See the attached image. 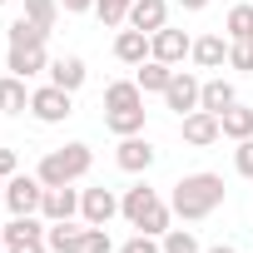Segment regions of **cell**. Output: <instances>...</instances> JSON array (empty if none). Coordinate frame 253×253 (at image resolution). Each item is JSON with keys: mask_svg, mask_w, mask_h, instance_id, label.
Instances as JSON below:
<instances>
[{"mask_svg": "<svg viewBox=\"0 0 253 253\" xmlns=\"http://www.w3.org/2000/svg\"><path fill=\"white\" fill-rule=\"evenodd\" d=\"M223 30H228V40H253V5H233Z\"/></svg>", "mask_w": 253, "mask_h": 253, "instance_id": "obj_26", "label": "cell"}, {"mask_svg": "<svg viewBox=\"0 0 253 253\" xmlns=\"http://www.w3.org/2000/svg\"><path fill=\"white\" fill-rule=\"evenodd\" d=\"M139 104H144L139 80H114V84L104 89V109H139Z\"/></svg>", "mask_w": 253, "mask_h": 253, "instance_id": "obj_20", "label": "cell"}, {"mask_svg": "<svg viewBox=\"0 0 253 253\" xmlns=\"http://www.w3.org/2000/svg\"><path fill=\"white\" fill-rule=\"evenodd\" d=\"M119 253H164V243H154V233H134Z\"/></svg>", "mask_w": 253, "mask_h": 253, "instance_id": "obj_31", "label": "cell"}, {"mask_svg": "<svg viewBox=\"0 0 253 253\" xmlns=\"http://www.w3.org/2000/svg\"><path fill=\"white\" fill-rule=\"evenodd\" d=\"M30 109V89H25V80L20 75H0V114H25Z\"/></svg>", "mask_w": 253, "mask_h": 253, "instance_id": "obj_17", "label": "cell"}, {"mask_svg": "<svg viewBox=\"0 0 253 253\" xmlns=\"http://www.w3.org/2000/svg\"><path fill=\"white\" fill-rule=\"evenodd\" d=\"M114 60H119V65H144V60H149V35L134 30V25L119 30V35H114Z\"/></svg>", "mask_w": 253, "mask_h": 253, "instance_id": "obj_16", "label": "cell"}, {"mask_svg": "<svg viewBox=\"0 0 253 253\" xmlns=\"http://www.w3.org/2000/svg\"><path fill=\"white\" fill-rule=\"evenodd\" d=\"M30 114H35L40 124H65V119L75 114V94L60 89V84H45V89L30 94Z\"/></svg>", "mask_w": 253, "mask_h": 253, "instance_id": "obj_6", "label": "cell"}, {"mask_svg": "<svg viewBox=\"0 0 253 253\" xmlns=\"http://www.w3.org/2000/svg\"><path fill=\"white\" fill-rule=\"evenodd\" d=\"M199 94H204V84H199L194 75L174 70V80H169V89H164V104L184 119V114H194V109H199Z\"/></svg>", "mask_w": 253, "mask_h": 253, "instance_id": "obj_10", "label": "cell"}, {"mask_svg": "<svg viewBox=\"0 0 253 253\" xmlns=\"http://www.w3.org/2000/svg\"><path fill=\"white\" fill-rule=\"evenodd\" d=\"M159 243H164V253H204V248H199V238H194L189 228H169Z\"/></svg>", "mask_w": 253, "mask_h": 253, "instance_id": "obj_28", "label": "cell"}, {"mask_svg": "<svg viewBox=\"0 0 253 253\" xmlns=\"http://www.w3.org/2000/svg\"><path fill=\"white\" fill-rule=\"evenodd\" d=\"M119 213L129 218L139 233H154V238H164V233H169V218H174V209H169L149 184H134L129 194H124V199H119Z\"/></svg>", "mask_w": 253, "mask_h": 253, "instance_id": "obj_3", "label": "cell"}, {"mask_svg": "<svg viewBox=\"0 0 253 253\" xmlns=\"http://www.w3.org/2000/svg\"><path fill=\"white\" fill-rule=\"evenodd\" d=\"M0 243H5V253H50L45 243V223L35 213H15L5 223V233H0Z\"/></svg>", "mask_w": 253, "mask_h": 253, "instance_id": "obj_5", "label": "cell"}, {"mask_svg": "<svg viewBox=\"0 0 253 253\" xmlns=\"http://www.w3.org/2000/svg\"><path fill=\"white\" fill-rule=\"evenodd\" d=\"M89 164H94V154H89V144H65V149H50L45 159H40V184L45 189H65V184H75V179H84L89 174Z\"/></svg>", "mask_w": 253, "mask_h": 253, "instance_id": "obj_4", "label": "cell"}, {"mask_svg": "<svg viewBox=\"0 0 253 253\" xmlns=\"http://www.w3.org/2000/svg\"><path fill=\"white\" fill-rule=\"evenodd\" d=\"M50 84H60V89H80L84 84V60L80 55H60V60H50Z\"/></svg>", "mask_w": 253, "mask_h": 253, "instance_id": "obj_18", "label": "cell"}, {"mask_svg": "<svg viewBox=\"0 0 253 253\" xmlns=\"http://www.w3.org/2000/svg\"><path fill=\"white\" fill-rule=\"evenodd\" d=\"M5 40H10V55H5V70H10V75L30 80V75L50 70V60H45V40H50V30H40L35 20L20 15V20L5 30Z\"/></svg>", "mask_w": 253, "mask_h": 253, "instance_id": "obj_2", "label": "cell"}, {"mask_svg": "<svg viewBox=\"0 0 253 253\" xmlns=\"http://www.w3.org/2000/svg\"><path fill=\"white\" fill-rule=\"evenodd\" d=\"M15 174V149H0V179Z\"/></svg>", "mask_w": 253, "mask_h": 253, "instance_id": "obj_33", "label": "cell"}, {"mask_svg": "<svg viewBox=\"0 0 253 253\" xmlns=\"http://www.w3.org/2000/svg\"><path fill=\"white\" fill-rule=\"evenodd\" d=\"M169 80H174V65H164V60H154V55L139 65V89H144V94H164Z\"/></svg>", "mask_w": 253, "mask_h": 253, "instance_id": "obj_22", "label": "cell"}, {"mask_svg": "<svg viewBox=\"0 0 253 253\" xmlns=\"http://www.w3.org/2000/svg\"><path fill=\"white\" fill-rule=\"evenodd\" d=\"M84 238H89V223L80 228L75 218H65V223H50V228H45L50 253H84Z\"/></svg>", "mask_w": 253, "mask_h": 253, "instance_id": "obj_13", "label": "cell"}, {"mask_svg": "<svg viewBox=\"0 0 253 253\" xmlns=\"http://www.w3.org/2000/svg\"><path fill=\"white\" fill-rule=\"evenodd\" d=\"M60 5H65L70 15H80V10H94V0H60Z\"/></svg>", "mask_w": 253, "mask_h": 253, "instance_id": "obj_34", "label": "cell"}, {"mask_svg": "<svg viewBox=\"0 0 253 253\" xmlns=\"http://www.w3.org/2000/svg\"><path fill=\"white\" fill-rule=\"evenodd\" d=\"M114 164H119L124 174H144V169L154 164V144H149V139H139V134H124V139H119V149H114Z\"/></svg>", "mask_w": 253, "mask_h": 253, "instance_id": "obj_12", "label": "cell"}, {"mask_svg": "<svg viewBox=\"0 0 253 253\" xmlns=\"http://www.w3.org/2000/svg\"><path fill=\"white\" fill-rule=\"evenodd\" d=\"M129 5L134 0H94V15L104 30H119V25H129Z\"/></svg>", "mask_w": 253, "mask_h": 253, "instance_id": "obj_25", "label": "cell"}, {"mask_svg": "<svg viewBox=\"0 0 253 253\" xmlns=\"http://www.w3.org/2000/svg\"><path fill=\"white\" fill-rule=\"evenodd\" d=\"M179 5H184V10H204V5H209V0H179Z\"/></svg>", "mask_w": 253, "mask_h": 253, "instance_id": "obj_36", "label": "cell"}, {"mask_svg": "<svg viewBox=\"0 0 253 253\" xmlns=\"http://www.w3.org/2000/svg\"><path fill=\"white\" fill-rule=\"evenodd\" d=\"M84 253H114L109 233H104V228H89V238H84Z\"/></svg>", "mask_w": 253, "mask_h": 253, "instance_id": "obj_32", "label": "cell"}, {"mask_svg": "<svg viewBox=\"0 0 253 253\" xmlns=\"http://www.w3.org/2000/svg\"><path fill=\"white\" fill-rule=\"evenodd\" d=\"M40 213H45V223H65V218H75V213H80V194H75L70 184H65V189H45Z\"/></svg>", "mask_w": 253, "mask_h": 253, "instance_id": "obj_15", "label": "cell"}, {"mask_svg": "<svg viewBox=\"0 0 253 253\" xmlns=\"http://www.w3.org/2000/svg\"><path fill=\"white\" fill-rule=\"evenodd\" d=\"M114 213H119L114 189H84V194H80V218H84L89 228H104Z\"/></svg>", "mask_w": 253, "mask_h": 253, "instance_id": "obj_11", "label": "cell"}, {"mask_svg": "<svg viewBox=\"0 0 253 253\" xmlns=\"http://www.w3.org/2000/svg\"><path fill=\"white\" fill-rule=\"evenodd\" d=\"M223 204V179L218 174H184L179 184H174V199H169V209L184 218V223H199V218H209L213 209Z\"/></svg>", "mask_w": 253, "mask_h": 253, "instance_id": "obj_1", "label": "cell"}, {"mask_svg": "<svg viewBox=\"0 0 253 253\" xmlns=\"http://www.w3.org/2000/svg\"><path fill=\"white\" fill-rule=\"evenodd\" d=\"M194 65H199V70H218V65H228V40H223V35H204V40H194Z\"/></svg>", "mask_w": 253, "mask_h": 253, "instance_id": "obj_19", "label": "cell"}, {"mask_svg": "<svg viewBox=\"0 0 253 253\" xmlns=\"http://www.w3.org/2000/svg\"><path fill=\"white\" fill-rule=\"evenodd\" d=\"M233 169H238L243 179H253V134L238 139V149H233Z\"/></svg>", "mask_w": 253, "mask_h": 253, "instance_id": "obj_30", "label": "cell"}, {"mask_svg": "<svg viewBox=\"0 0 253 253\" xmlns=\"http://www.w3.org/2000/svg\"><path fill=\"white\" fill-rule=\"evenodd\" d=\"M104 129L119 134V139H124V134H139V129H144V104H139V109H104Z\"/></svg>", "mask_w": 253, "mask_h": 253, "instance_id": "obj_23", "label": "cell"}, {"mask_svg": "<svg viewBox=\"0 0 253 253\" xmlns=\"http://www.w3.org/2000/svg\"><path fill=\"white\" fill-rule=\"evenodd\" d=\"M233 99H238V94H233V84H228V80H209V84H204V94H199V109H209V114H223Z\"/></svg>", "mask_w": 253, "mask_h": 253, "instance_id": "obj_24", "label": "cell"}, {"mask_svg": "<svg viewBox=\"0 0 253 253\" xmlns=\"http://www.w3.org/2000/svg\"><path fill=\"white\" fill-rule=\"evenodd\" d=\"M149 55L154 60H164V65H184V55H194V40L184 35V30H154L149 35Z\"/></svg>", "mask_w": 253, "mask_h": 253, "instance_id": "obj_9", "label": "cell"}, {"mask_svg": "<svg viewBox=\"0 0 253 253\" xmlns=\"http://www.w3.org/2000/svg\"><path fill=\"white\" fill-rule=\"evenodd\" d=\"M179 134H184V144H194V149H209V144H218V139H223V124H218V114H209V109H194V114H184Z\"/></svg>", "mask_w": 253, "mask_h": 253, "instance_id": "obj_8", "label": "cell"}, {"mask_svg": "<svg viewBox=\"0 0 253 253\" xmlns=\"http://www.w3.org/2000/svg\"><path fill=\"white\" fill-rule=\"evenodd\" d=\"M129 25L144 30V35L164 30L169 25V0H134V5H129Z\"/></svg>", "mask_w": 253, "mask_h": 253, "instance_id": "obj_14", "label": "cell"}, {"mask_svg": "<svg viewBox=\"0 0 253 253\" xmlns=\"http://www.w3.org/2000/svg\"><path fill=\"white\" fill-rule=\"evenodd\" d=\"M228 65L248 75L253 70V40H228Z\"/></svg>", "mask_w": 253, "mask_h": 253, "instance_id": "obj_29", "label": "cell"}, {"mask_svg": "<svg viewBox=\"0 0 253 253\" xmlns=\"http://www.w3.org/2000/svg\"><path fill=\"white\" fill-rule=\"evenodd\" d=\"M204 253H238L233 243H213V248H204Z\"/></svg>", "mask_w": 253, "mask_h": 253, "instance_id": "obj_35", "label": "cell"}, {"mask_svg": "<svg viewBox=\"0 0 253 253\" xmlns=\"http://www.w3.org/2000/svg\"><path fill=\"white\" fill-rule=\"evenodd\" d=\"M0 233H5V223H0Z\"/></svg>", "mask_w": 253, "mask_h": 253, "instance_id": "obj_37", "label": "cell"}, {"mask_svg": "<svg viewBox=\"0 0 253 253\" xmlns=\"http://www.w3.org/2000/svg\"><path fill=\"white\" fill-rule=\"evenodd\" d=\"M25 20H35L40 30H55V20H60V0H25Z\"/></svg>", "mask_w": 253, "mask_h": 253, "instance_id": "obj_27", "label": "cell"}, {"mask_svg": "<svg viewBox=\"0 0 253 253\" xmlns=\"http://www.w3.org/2000/svg\"><path fill=\"white\" fill-rule=\"evenodd\" d=\"M0 5H5V0H0Z\"/></svg>", "mask_w": 253, "mask_h": 253, "instance_id": "obj_38", "label": "cell"}, {"mask_svg": "<svg viewBox=\"0 0 253 253\" xmlns=\"http://www.w3.org/2000/svg\"><path fill=\"white\" fill-rule=\"evenodd\" d=\"M40 204H45L40 174H10L5 179V209L10 213H40Z\"/></svg>", "mask_w": 253, "mask_h": 253, "instance_id": "obj_7", "label": "cell"}, {"mask_svg": "<svg viewBox=\"0 0 253 253\" xmlns=\"http://www.w3.org/2000/svg\"><path fill=\"white\" fill-rule=\"evenodd\" d=\"M218 124H223V139H248V134H253V109L233 99V104L218 114Z\"/></svg>", "mask_w": 253, "mask_h": 253, "instance_id": "obj_21", "label": "cell"}]
</instances>
